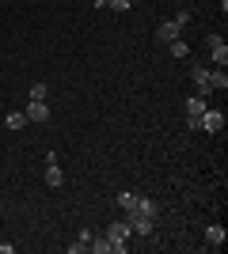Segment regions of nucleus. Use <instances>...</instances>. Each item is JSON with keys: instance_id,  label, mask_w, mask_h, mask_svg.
<instances>
[{"instance_id": "nucleus-15", "label": "nucleus", "mask_w": 228, "mask_h": 254, "mask_svg": "<svg viewBox=\"0 0 228 254\" xmlns=\"http://www.w3.org/2000/svg\"><path fill=\"white\" fill-rule=\"evenodd\" d=\"M167 50H171V57H190V46H186L183 38H175V42H167Z\"/></svg>"}, {"instance_id": "nucleus-8", "label": "nucleus", "mask_w": 228, "mask_h": 254, "mask_svg": "<svg viewBox=\"0 0 228 254\" xmlns=\"http://www.w3.org/2000/svg\"><path fill=\"white\" fill-rule=\"evenodd\" d=\"M179 31H183V27H179L175 19H171V23H160V27H156V38L167 46V42H175V38H179Z\"/></svg>"}, {"instance_id": "nucleus-11", "label": "nucleus", "mask_w": 228, "mask_h": 254, "mask_svg": "<svg viewBox=\"0 0 228 254\" xmlns=\"http://www.w3.org/2000/svg\"><path fill=\"white\" fill-rule=\"evenodd\" d=\"M206 239H209V247H225V228H221V224H209Z\"/></svg>"}, {"instance_id": "nucleus-12", "label": "nucleus", "mask_w": 228, "mask_h": 254, "mask_svg": "<svg viewBox=\"0 0 228 254\" xmlns=\"http://www.w3.org/2000/svg\"><path fill=\"white\" fill-rule=\"evenodd\" d=\"M209 87H213V91H225L228 87V72L225 68H213V72H209Z\"/></svg>"}, {"instance_id": "nucleus-9", "label": "nucleus", "mask_w": 228, "mask_h": 254, "mask_svg": "<svg viewBox=\"0 0 228 254\" xmlns=\"http://www.w3.org/2000/svg\"><path fill=\"white\" fill-rule=\"evenodd\" d=\"M46 186H50V190L65 186V175H61V167H57V159H54V163H46Z\"/></svg>"}, {"instance_id": "nucleus-17", "label": "nucleus", "mask_w": 228, "mask_h": 254, "mask_svg": "<svg viewBox=\"0 0 228 254\" xmlns=\"http://www.w3.org/2000/svg\"><path fill=\"white\" fill-rule=\"evenodd\" d=\"M46 99H50V87H46V84H34L31 87V103H46Z\"/></svg>"}, {"instance_id": "nucleus-5", "label": "nucleus", "mask_w": 228, "mask_h": 254, "mask_svg": "<svg viewBox=\"0 0 228 254\" xmlns=\"http://www.w3.org/2000/svg\"><path fill=\"white\" fill-rule=\"evenodd\" d=\"M190 76H194L198 95H209V91H213V87H209V68H206V64H194V68H190Z\"/></svg>"}, {"instance_id": "nucleus-16", "label": "nucleus", "mask_w": 228, "mask_h": 254, "mask_svg": "<svg viewBox=\"0 0 228 254\" xmlns=\"http://www.w3.org/2000/svg\"><path fill=\"white\" fill-rule=\"evenodd\" d=\"M4 126H8V129H23V126H31V122H27V114H8V118H4Z\"/></svg>"}, {"instance_id": "nucleus-13", "label": "nucleus", "mask_w": 228, "mask_h": 254, "mask_svg": "<svg viewBox=\"0 0 228 254\" xmlns=\"http://www.w3.org/2000/svg\"><path fill=\"white\" fill-rule=\"evenodd\" d=\"M87 251H91V254H110V235H99V239L91 235V243H87Z\"/></svg>"}, {"instance_id": "nucleus-3", "label": "nucleus", "mask_w": 228, "mask_h": 254, "mask_svg": "<svg viewBox=\"0 0 228 254\" xmlns=\"http://www.w3.org/2000/svg\"><path fill=\"white\" fill-rule=\"evenodd\" d=\"M198 129H206V133H221V129H225V114L206 106V114L198 118Z\"/></svg>"}, {"instance_id": "nucleus-18", "label": "nucleus", "mask_w": 228, "mask_h": 254, "mask_svg": "<svg viewBox=\"0 0 228 254\" xmlns=\"http://www.w3.org/2000/svg\"><path fill=\"white\" fill-rule=\"evenodd\" d=\"M107 8H114V11H130V8H133V0H107Z\"/></svg>"}, {"instance_id": "nucleus-14", "label": "nucleus", "mask_w": 228, "mask_h": 254, "mask_svg": "<svg viewBox=\"0 0 228 254\" xmlns=\"http://www.w3.org/2000/svg\"><path fill=\"white\" fill-rule=\"evenodd\" d=\"M133 212H145V216H160V209H156V201H152V197H141Z\"/></svg>"}, {"instance_id": "nucleus-10", "label": "nucleus", "mask_w": 228, "mask_h": 254, "mask_svg": "<svg viewBox=\"0 0 228 254\" xmlns=\"http://www.w3.org/2000/svg\"><path fill=\"white\" fill-rule=\"evenodd\" d=\"M137 201H141V193H133V190H122L118 193V209H126V212L137 209Z\"/></svg>"}, {"instance_id": "nucleus-7", "label": "nucleus", "mask_w": 228, "mask_h": 254, "mask_svg": "<svg viewBox=\"0 0 228 254\" xmlns=\"http://www.w3.org/2000/svg\"><path fill=\"white\" fill-rule=\"evenodd\" d=\"M107 235H110V239H114V243H130V224H126V220H114V224H110V228H107Z\"/></svg>"}, {"instance_id": "nucleus-4", "label": "nucleus", "mask_w": 228, "mask_h": 254, "mask_svg": "<svg viewBox=\"0 0 228 254\" xmlns=\"http://www.w3.org/2000/svg\"><path fill=\"white\" fill-rule=\"evenodd\" d=\"M206 114V95H194V99H186V126L198 129V118Z\"/></svg>"}, {"instance_id": "nucleus-2", "label": "nucleus", "mask_w": 228, "mask_h": 254, "mask_svg": "<svg viewBox=\"0 0 228 254\" xmlns=\"http://www.w3.org/2000/svg\"><path fill=\"white\" fill-rule=\"evenodd\" d=\"M130 232L133 235H152V228H156V216H145V212H130Z\"/></svg>"}, {"instance_id": "nucleus-6", "label": "nucleus", "mask_w": 228, "mask_h": 254, "mask_svg": "<svg viewBox=\"0 0 228 254\" xmlns=\"http://www.w3.org/2000/svg\"><path fill=\"white\" fill-rule=\"evenodd\" d=\"M23 114H27V122H38V126H42V122H50V106L46 103H27Z\"/></svg>"}, {"instance_id": "nucleus-1", "label": "nucleus", "mask_w": 228, "mask_h": 254, "mask_svg": "<svg viewBox=\"0 0 228 254\" xmlns=\"http://www.w3.org/2000/svg\"><path fill=\"white\" fill-rule=\"evenodd\" d=\"M206 50H209V61L217 64V68H225V64H228V42L221 38V34H209V38H206Z\"/></svg>"}, {"instance_id": "nucleus-19", "label": "nucleus", "mask_w": 228, "mask_h": 254, "mask_svg": "<svg viewBox=\"0 0 228 254\" xmlns=\"http://www.w3.org/2000/svg\"><path fill=\"white\" fill-rule=\"evenodd\" d=\"M221 8H228V0H221Z\"/></svg>"}]
</instances>
